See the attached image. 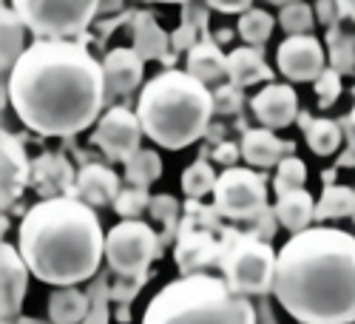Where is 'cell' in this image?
<instances>
[{"mask_svg":"<svg viewBox=\"0 0 355 324\" xmlns=\"http://www.w3.org/2000/svg\"><path fill=\"white\" fill-rule=\"evenodd\" d=\"M327 43H330V69H336L338 74H352V69H355V51H352V40L349 37H344L338 28H330V37H327Z\"/></svg>","mask_w":355,"mask_h":324,"instance_id":"cell-35","label":"cell"},{"mask_svg":"<svg viewBox=\"0 0 355 324\" xmlns=\"http://www.w3.org/2000/svg\"><path fill=\"white\" fill-rule=\"evenodd\" d=\"M148 211H151V216L157 222L165 225V230L159 233L162 239V248L180 233V225H176V219H180V202H176L171 194H159V196H151V205H148Z\"/></svg>","mask_w":355,"mask_h":324,"instance_id":"cell-31","label":"cell"},{"mask_svg":"<svg viewBox=\"0 0 355 324\" xmlns=\"http://www.w3.org/2000/svg\"><path fill=\"white\" fill-rule=\"evenodd\" d=\"M108 100L103 63L85 40H32L9 71V103L40 137H74L100 123Z\"/></svg>","mask_w":355,"mask_h":324,"instance_id":"cell-1","label":"cell"},{"mask_svg":"<svg viewBox=\"0 0 355 324\" xmlns=\"http://www.w3.org/2000/svg\"><path fill=\"white\" fill-rule=\"evenodd\" d=\"M214 157V162H219V165H227V168H233V162L242 157V145H233V142H222L219 148L211 154Z\"/></svg>","mask_w":355,"mask_h":324,"instance_id":"cell-43","label":"cell"},{"mask_svg":"<svg viewBox=\"0 0 355 324\" xmlns=\"http://www.w3.org/2000/svg\"><path fill=\"white\" fill-rule=\"evenodd\" d=\"M88 299H92V307H88V316L83 324H108V305H111V284H108V273L100 271L92 282H88Z\"/></svg>","mask_w":355,"mask_h":324,"instance_id":"cell-30","label":"cell"},{"mask_svg":"<svg viewBox=\"0 0 355 324\" xmlns=\"http://www.w3.org/2000/svg\"><path fill=\"white\" fill-rule=\"evenodd\" d=\"M6 324H54L51 318L46 321V318H35V316H17L15 321H6Z\"/></svg>","mask_w":355,"mask_h":324,"instance_id":"cell-46","label":"cell"},{"mask_svg":"<svg viewBox=\"0 0 355 324\" xmlns=\"http://www.w3.org/2000/svg\"><path fill=\"white\" fill-rule=\"evenodd\" d=\"M148 205H151V196H148V188H139V185H128L120 191V196L114 199L111 208L120 214L123 219H137Z\"/></svg>","mask_w":355,"mask_h":324,"instance_id":"cell-34","label":"cell"},{"mask_svg":"<svg viewBox=\"0 0 355 324\" xmlns=\"http://www.w3.org/2000/svg\"><path fill=\"white\" fill-rule=\"evenodd\" d=\"M123 9V0H100V15H114Z\"/></svg>","mask_w":355,"mask_h":324,"instance_id":"cell-45","label":"cell"},{"mask_svg":"<svg viewBox=\"0 0 355 324\" xmlns=\"http://www.w3.org/2000/svg\"><path fill=\"white\" fill-rule=\"evenodd\" d=\"M214 205L230 222H253L268 214V180L253 168H225L214 188Z\"/></svg>","mask_w":355,"mask_h":324,"instance_id":"cell-9","label":"cell"},{"mask_svg":"<svg viewBox=\"0 0 355 324\" xmlns=\"http://www.w3.org/2000/svg\"><path fill=\"white\" fill-rule=\"evenodd\" d=\"M12 9L35 40H85L100 0H12Z\"/></svg>","mask_w":355,"mask_h":324,"instance_id":"cell-7","label":"cell"},{"mask_svg":"<svg viewBox=\"0 0 355 324\" xmlns=\"http://www.w3.org/2000/svg\"><path fill=\"white\" fill-rule=\"evenodd\" d=\"M302 126L304 131V139L310 145V151L318 154V157H330L338 151V145H341V126L333 123V120H313V117L307 111L299 114V120H295Z\"/></svg>","mask_w":355,"mask_h":324,"instance_id":"cell-24","label":"cell"},{"mask_svg":"<svg viewBox=\"0 0 355 324\" xmlns=\"http://www.w3.org/2000/svg\"><path fill=\"white\" fill-rule=\"evenodd\" d=\"M28 176H32V165L23 151V142L15 134L3 131V208L20 199L28 185Z\"/></svg>","mask_w":355,"mask_h":324,"instance_id":"cell-19","label":"cell"},{"mask_svg":"<svg viewBox=\"0 0 355 324\" xmlns=\"http://www.w3.org/2000/svg\"><path fill=\"white\" fill-rule=\"evenodd\" d=\"M148 279H151V273H145V276H131V279L116 276V282L111 284V302H116V305H131V302L137 299V293L148 284Z\"/></svg>","mask_w":355,"mask_h":324,"instance_id":"cell-37","label":"cell"},{"mask_svg":"<svg viewBox=\"0 0 355 324\" xmlns=\"http://www.w3.org/2000/svg\"><path fill=\"white\" fill-rule=\"evenodd\" d=\"M336 6H338V12H341V20L347 17V20L355 23V0H336Z\"/></svg>","mask_w":355,"mask_h":324,"instance_id":"cell-44","label":"cell"},{"mask_svg":"<svg viewBox=\"0 0 355 324\" xmlns=\"http://www.w3.org/2000/svg\"><path fill=\"white\" fill-rule=\"evenodd\" d=\"M142 324H259L250 296L222 276L193 273L168 282L148 302Z\"/></svg>","mask_w":355,"mask_h":324,"instance_id":"cell-5","label":"cell"},{"mask_svg":"<svg viewBox=\"0 0 355 324\" xmlns=\"http://www.w3.org/2000/svg\"><path fill=\"white\" fill-rule=\"evenodd\" d=\"M105 71V92L108 97L114 94H131L139 88L142 74H145V60L134 49H111L103 60Z\"/></svg>","mask_w":355,"mask_h":324,"instance_id":"cell-15","label":"cell"},{"mask_svg":"<svg viewBox=\"0 0 355 324\" xmlns=\"http://www.w3.org/2000/svg\"><path fill=\"white\" fill-rule=\"evenodd\" d=\"M219 253H222V245L214 239V233L208 228H196L188 219L180 222L173 259L182 276L205 273V268H214V264H219Z\"/></svg>","mask_w":355,"mask_h":324,"instance_id":"cell-12","label":"cell"},{"mask_svg":"<svg viewBox=\"0 0 355 324\" xmlns=\"http://www.w3.org/2000/svg\"><path fill=\"white\" fill-rule=\"evenodd\" d=\"M273 69L264 60L259 46H239L227 54V77L233 85L248 88L256 83H273Z\"/></svg>","mask_w":355,"mask_h":324,"instance_id":"cell-20","label":"cell"},{"mask_svg":"<svg viewBox=\"0 0 355 324\" xmlns=\"http://www.w3.org/2000/svg\"><path fill=\"white\" fill-rule=\"evenodd\" d=\"M17 250L35 279L69 287L92 282L105 259V233L92 205L63 194L32 205L17 228Z\"/></svg>","mask_w":355,"mask_h":324,"instance_id":"cell-3","label":"cell"},{"mask_svg":"<svg viewBox=\"0 0 355 324\" xmlns=\"http://www.w3.org/2000/svg\"><path fill=\"white\" fill-rule=\"evenodd\" d=\"M142 3H180V6H185L191 0H142Z\"/></svg>","mask_w":355,"mask_h":324,"instance_id":"cell-48","label":"cell"},{"mask_svg":"<svg viewBox=\"0 0 355 324\" xmlns=\"http://www.w3.org/2000/svg\"><path fill=\"white\" fill-rule=\"evenodd\" d=\"M199 40H202V32H199L196 26H191V23H180V28H176V32L171 35V46H173L176 54L191 51Z\"/></svg>","mask_w":355,"mask_h":324,"instance_id":"cell-40","label":"cell"},{"mask_svg":"<svg viewBox=\"0 0 355 324\" xmlns=\"http://www.w3.org/2000/svg\"><path fill=\"white\" fill-rule=\"evenodd\" d=\"M214 114L211 88L180 69H165L151 77L137 100V117L145 137L165 151H182L193 145L208 131Z\"/></svg>","mask_w":355,"mask_h":324,"instance_id":"cell-4","label":"cell"},{"mask_svg":"<svg viewBox=\"0 0 355 324\" xmlns=\"http://www.w3.org/2000/svg\"><path fill=\"white\" fill-rule=\"evenodd\" d=\"M88 307H92V299H88V293L77 290V284L57 287L49 296V318L54 324H83Z\"/></svg>","mask_w":355,"mask_h":324,"instance_id":"cell-23","label":"cell"},{"mask_svg":"<svg viewBox=\"0 0 355 324\" xmlns=\"http://www.w3.org/2000/svg\"><path fill=\"white\" fill-rule=\"evenodd\" d=\"M205 3L222 15H245L248 9H253V0H205Z\"/></svg>","mask_w":355,"mask_h":324,"instance_id":"cell-41","label":"cell"},{"mask_svg":"<svg viewBox=\"0 0 355 324\" xmlns=\"http://www.w3.org/2000/svg\"><path fill=\"white\" fill-rule=\"evenodd\" d=\"M279 26L287 32V37L293 35H310L315 26V9H310L304 0L299 3H290L284 9H279Z\"/></svg>","mask_w":355,"mask_h":324,"instance_id":"cell-32","label":"cell"},{"mask_svg":"<svg viewBox=\"0 0 355 324\" xmlns=\"http://www.w3.org/2000/svg\"><path fill=\"white\" fill-rule=\"evenodd\" d=\"M273 296L299 324L355 321V237L315 225L282 245Z\"/></svg>","mask_w":355,"mask_h":324,"instance_id":"cell-2","label":"cell"},{"mask_svg":"<svg viewBox=\"0 0 355 324\" xmlns=\"http://www.w3.org/2000/svg\"><path fill=\"white\" fill-rule=\"evenodd\" d=\"M273 15H268L264 9H248L245 15H239V26H236V32L239 37L248 43V46H264L273 35Z\"/></svg>","mask_w":355,"mask_h":324,"instance_id":"cell-29","label":"cell"},{"mask_svg":"<svg viewBox=\"0 0 355 324\" xmlns=\"http://www.w3.org/2000/svg\"><path fill=\"white\" fill-rule=\"evenodd\" d=\"M214 108L216 114H230V111H239L242 108V88L233 85V83H225L214 92Z\"/></svg>","mask_w":355,"mask_h":324,"instance_id":"cell-38","label":"cell"},{"mask_svg":"<svg viewBox=\"0 0 355 324\" xmlns=\"http://www.w3.org/2000/svg\"><path fill=\"white\" fill-rule=\"evenodd\" d=\"M250 108L256 114V120L270 131L287 128L299 120V97H295L293 85L287 83H268L250 100Z\"/></svg>","mask_w":355,"mask_h":324,"instance_id":"cell-13","label":"cell"},{"mask_svg":"<svg viewBox=\"0 0 355 324\" xmlns=\"http://www.w3.org/2000/svg\"><path fill=\"white\" fill-rule=\"evenodd\" d=\"M120 191H123L120 176L108 165H83L74 180L71 196L83 199L85 205H92V208H103V205H114Z\"/></svg>","mask_w":355,"mask_h":324,"instance_id":"cell-16","label":"cell"},{"mask_svg":"<svg viewBox=\"0 0 355 324\" xmlns=\"http://www.w3.org/2000/svg\"><path fill=\"white\" fill-rule=\"evenodd\" d=\"M142 123L137 111L125 105H114L108 108L92 134V142L105 154L111 162H128L139 151V139H142Z\"/></svg>","mask_w":355,"mask_h":324,"instance_id":"cell-10","label":"cell"},{"mask_svg":"<svg viewBox=\"0 0 355 324\" xmlns=\"http://www.w3.org/2000/svg\"><path fill=\"white\" fill-rule=\"evenodd\" d=\"M0 26H3V71H12L15 63L20 60V54L28 49L26 46V23L17 17V12L9 6H3L0 12Z\"/></svg>","mask_w":355,"mask_h":324,"instance_id":"cell-26","label":"cell"},{"mask_svg":"<svg viewBox=\"0 0 355 324\" xmlns=\"http://www.w3.org/2000/svg\"><path fill=\"white\" fill-rule=\"evenodd\" d=\"M307 182V165H304V160H299V157H284L282 162H279V171H276V176H273V191H276V196H282V194H287V191H299L302 185Z\"/></svg>","mask_w":355,"mask_h":324,"instance_id":"cell-33","label":"cell"},{"mask_svg":"<svg viewBox=\"0 0 355 324\" xmlns=\"http://www.w3.org/2000/svg\"><path fill=\"white\" fill-rule=\"evenodd\" d=\"M188 74H193L196 80H202L205 85L219 83L227 74V54H222L219 43L208 35L202 37L191 51H188Z\"/></svg>","mask_w":355,"mask_h":324,"instance_id":"cell-21","label":"cell"},{"mask_svg":"<svg viewBox=\"0 0 355 324\" xmlns=\"http://www.w3.org/2000/svg\"><path fill=\"white\" fill-rule=\"evenodd\" d=\"M279 71L293 83H315L324 66V46L313 35H293L276 49Z\"/></svg>","mask_w":355,"mask_h":324,"instance_id":"cell-11","label":"cell"},{"mask_svg":"<svg viewBox=\"0 0 355 324\" xmlns=\"http://www.w3.org/2000/svg\"><path fill=\"white\" fill-rule=\"evenodd\" d=\"M264 3H270V6L284 9V6H290V3H299V0H264Z\"/></svg>","mask_w":355,"mask_h":324,"instance_id":"cell-47","label":"cell"},{"mask_svg":"<svg viewBox=\"0 0 355 324\" xmlns=\"http://www.w3.org/2000/svg\"><path fill=\"white\" fill-rule=\"evenodd\" d=\"M162 176V157L151 148H139L128 162H125V185H139L148 188Z\"/></svg>","mask_w":355,"mask_h":324,"instance_id":"cell-27","label":"cell"},{"mask_svg":"<svg viewBox=\"0 0 355 324\" xmlns=\"http://www.w3.org/2000/svg\"><path fill=\"white\" fill-rule=\"evenodd\" d=\"M131 49L142 57L145 63H162L168 69H173L176 63V51L171 46V35L157 23V17L151 12H137L131 17Z\"/></svg>","mask_w":355,"mask_h":324,"instance_id":"cell-14","label":"cell"},{"mask_svg":"<svg viewBox=\"0 0 355 324\" xmlns=\"http://www.w3.org/2000/svg\"><path fill=\"white\" fill-rule=\"evenodd\" d=\"M295 145L287 139H279L270 128H250L242 137V160L253 168H273L284 157H293Z\"/></svg>","mask_w":355,"mask_h":324,"instance_id":"cell-18","label":"cell"},{"mask_svg":"<svg viewBox=\"0 0 355 324\" xmlns=\"http://www.w3.org/2000/svg\"><path fill=\"white\" fill-rule=\"evenodd\" d=\"M355 214V191L347 185H327L315 202V222H330V219H344Z\"/></svg>","mask_w":355,"mask_h":324,"instance_id":"cell-25","label":"cell"},{"mask_svg":"<svg viewBox=\"0 0 355 324\" xmlns=\"http://www.w3.org/2000/svg\"><path fill=\"white\" fill-rule=\"evenodd\" d=\"M219 245H222L219 253L222 279L236 293H245V296H268V293H273L279 253L259 230L222 228Z\"/></svg>","mask_w":355,"mask_h":324,"instance_id":"cell-6","label":"cell"},{"mask_svg":"<svg viewBox=\"0 0 355 324\" xmlns=\"http://www.w3.org/2000/svg\"><path fill=\"white\" fill-rule=\"evenodd\" d=\"M349 123H352V128H355V88H352V111H349Z\"/></svg>","mask_w":355,"mask_h":324,"instance_id":"cell-49","label":"cell"},{"mask_svg":"<svg viewBox=\"0 0 355 324\" xmlns=\"http://www.w3.org/2000/svg\"><path fill=\"white\" fill-rule=\"evenodd\" d=\"M208 3H196V0H191V3H185L182 6V17H180V23H191V26H196L199 32H202V37H208L211 32H208Z\"/></svg>","mask_w":355,"mask_h":324,"instance_id":"cell-39","label":"cell"},{"mask_svg":"<svg viewBox=\"0 0 355 324\" xmlns=\"http://www.w3.org/2000/svg\"><path fill=\"white\" fill-rule=\"evenodd\" d=\"M0 262H3V321H15L26 299V287H28L32 271L23 262L20 250L9 242H3V248H0Z\"/></svg>","mask_w":355,"mask_h":324,"instance_id":"cell-17","label":"cell"},{"mask_svg":"<svg viewBox=\"0 0 355 324\" xmlns=\"http://www.w3.org/2000/svg\"><path fill=\"white\" fill-rule=\"evenodd\" d=\"M273 214L279 219V225L290 233H302L310 228V222L315 219V199L299 188V191H287L282 196H276Z\"/></svg>","mask_w":355,"mask_h":324,"instance_id":"cell-22","label":"cell"},{"mask_svg":"<svg viewBox=\"0 0 355 324\" xmlns=\"http://www.w3.org/2000/svg\"><path fill=\"white\" fill-rule=\"evenodd\" d=\"M162 256L159 233L142 219H123L105 233V262L114 276H145L151 262Z\"/></svg>","mask_w":355,"mask_h":324,"instance_id":"cell-8","label":"cell"},{"mask_svg":"<svg viewBox=\"0 0 355 324\" xmlns=\"http://www.w3.org/2000/svg\"><path fill=\"white\" fill-rule=\"evenodd\" d=\"M315 17H318L324 26L336 28L338 20H341V12H338V6H336V0H315Z\"/></svg>","mask_w":355,"mask_h":324,"instance_id":"cell-42","label":"cell"},{"mask_svg":"<svg viewBox=\"0 0 355 324\" xmlns=\"http://www.w3.org/2000/svg\"><path fill=\"white\" fill-rule=\"evenodd\" d=\"M216 180H219V176L214 173L211 162L205 160V157H199V160H193V162L182 171L180 185H182V191H185V196H188V199H202V196L214 194Z\"/></svg>","mask_w":355,"mask_h":324,"instance_id":"cell-28","label":"cell"},{"mask_svg":"<svg viewBox=\"0 0 355 324\" xmlns=\"http://www.w3.org/2000/svg\"><path fill=\"white\" fill-rule=\"evenodd\" d=\"M315 85V100H318V108H330L336 105L338 94H341V74L336 69H324L321 77L313 83Z\"/></svg>","mask_w":355,"mask_h":324,"instance_id":"cell-36","label":"cell"}]
</instances>
